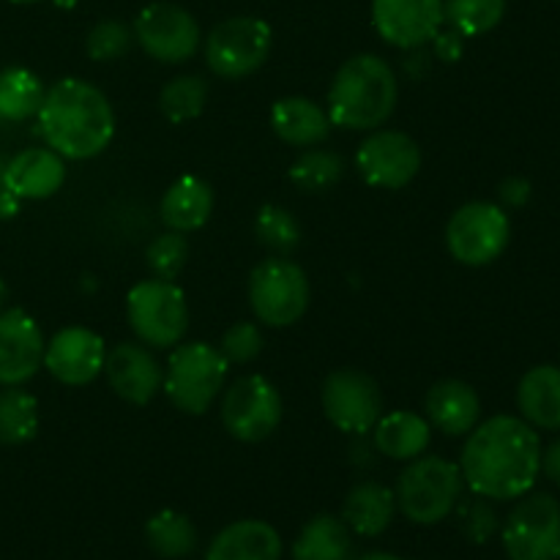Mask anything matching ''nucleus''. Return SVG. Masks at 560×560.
Here are the masks:
<instances>
[{
    "mask_svg": "<svg viewBox=\"0 0 560 560\" xmlns=\"http://www.w3.org/2000/svg\"><path fill=\"white\" fill-rule=\"evenodd\" d=\"M541 441L517 416H492L474 427L459 454V474L474 495L487 501H517L539 479Z\"/></svg>",
    "mask_w": 560,
    "mask_h": 560,
    "instance_id": "f257e3e1",
    "label": "nucleus"
},
{
    "mask_svg": "<svg viewBox=\"0 0 560 560\" xmlns=\"http://www.w3.org/2000/svg\"><path fill=\"white\" fill-rule=\"evenodd\" d=\"M38 135L58 156L93 159L104 153L115 135V113L96 85L77 77H63L38 107Z\"/></svg>",
    "mask_w": 560,
    "mask_h": 560,
    "instance_id": "f03ea898",
    "label": "nucleus"
},
{
    "mask_svg": "<svg viewBox=\"0 0 560 560\" xmlns=\"http://www.w3.org/2000/svg\"><path fill=\"white\" fill-rule=\"evenodd\" d=\"M397 74L381 55H353L328 88V118L350 131H375L397 107Z\"/></svg>",
    "mask_w": 560,
    "mask_h": 560,
    "instance_id": "7ed1b4c3",
    "label": "nucleus"
},
{
    "mask_svg": "<svg viewBox=\"0 0 560 560\" xmlns=\"http://www.w3.org/2000/svg\"><path fill=\"white\" fill-rule=\"evenodd\" d=\"M465 479L459 465L435 454L410 459L397 481V509L416 525H438L463 501Z\"/></svg>",
    "mask_w": 560,
    "mask_h": 560,
    "instance_id": "20e7f679",
    "label": "nucleus"
},
{
    "mask_svg": "<svg viewBox=\"0 0 560 560\" xmlns=\"http://www.w3.org/2000/svg\"><path fill=\"white\" fill-rule=\"evenodd\" d=\"M230 364L208 342L175 345L164 372L162 392L186 416H202L228 381Z\"/></svg>",
    "mask_w": 560,
    "mask_h": 560,
    "instance_id": "39448f33",
    "label": "nucleus"
},
{
    "mask_svg": "<svg viewBox=\"0 0 560 560\" xmlns=\"http://www.w3.org/2000/svg\"><path fill=\"white\" fill-rule=\"evenodd\" d=\"M126 317L142 345L175 348L189 328V304L175 282L142 279L126 295Z\"/></svg>",
    "mask_w": 560,
    "mask_h": 560,
    "instance_id": "423d86ee",
    "label": "nucleus"
},
{
    "mask_svg": "<svg viewBox=\"0 0 560 560\" xmlns=\"http://www.w3.org/2000/svg\"><path fill=\"white\" fill-rule=\"evenodd\" d=\"M310 279L299 262L268 257L249 277V304L257 320L271 328H288L310 310Z\"/></svg>",
    "mask_w": 560,
    "mask_h": 560,
    "instance_id": "0eeeda50",
    "label": "nucleus"
},
{
    "mask_svg": "<svg viewBox=\"0 0 560 560\" xmlns=\"http://www.w3.org/2000/svg\"><path fill=\"white\" fill-rule=\"evenodd\" d=\"M273 33L257 16H230L206 38V63L222 80H241L260 69L271 55Z\"/></svg>",
    "mask_w": 560,
    "mask_h": 560,
    "instance_id": "6e6552de",
    "label": "nucleus"
},
{
    "mask_svg": "<svg viewBox=\"0 0 560 560\" xmlns=\"http://www.w3.org/2000/svg\"><path fill=\"white\" fill-rule=\"evenodd\" d=\"M512 224L495 202H468L459 208L446 228V246L463 266H490L506 252Z\"/></svg>",
    "mask_w": 560,
    "mask_h": 560,
    "instance_id": "1a4fd4ad",
    "label": "nucleus"
},
{
    "mask_svg": "<svg viewBox=\"0 0 560 560\" xmlns=\"http://www.w3.org/2000/svg\"><path fill=\"white\" fill-rule=\"evenodd\" d=\"M509 560H560V503L534 492L512 509L501 530Z\"/></svg>",
    "mask_w": 560,
    "mask_h": 560,
    "instance_id": "9d476101",
    "label": "nucleus"
},
{
    "mask_svg": "<svg viewBox=\"0 0 560 560\" xmlns=\"http://www.w3.org/2000/svg\"><path fill=\"white\" fill-rule=\"evenodd\" d=\"M323 413L345 435H366L383 416V392L361 370H337L323 381Z\"/></svg>",
    "mask_w": 560,
    "mask_h": 560,
    "instance_id": "9b49d317",
    "label": "nucleus"
},
{
    "mask_svg": "<svg viewBox=\"0 0 560 560\" xmlns=\"http://www.w3.org/2000/svg\"><path fill=\"white\" fill-rule=\"evenodd\" d=\"M282 421V397L262 375L238 377L224 392L222 424L235 441L260 443L277 432Z\"/></svg>",
    "mask_w": 560,
    "mask_h": 560,
    "instance_id": "f8f14e48",
    "label": "nucleus"
},
{
    "mask_svg": "<svg viewBox=\"0 0 560 560\" xmlns=\"http://www.w3.org/2000/svg\"><path fill=\"white\" fill-rule=\"evenodd\" d=\"M137 44L159 63H186L200 47V25L186 9L175 3H151L137 14Z\"/></svg>",
    "mask_w": 560,
    "mask_h": 560,
    "instance_id": "ddd939ff",
    "label": "nucleus"
},
{
    "mask_svg": "<svg viewBox=\"0 0 560 560\" xmlns=\"http://www.w3.org/2000/svg\"><path fill=\"white\" fill-rule=\"evenodd\" d=\"M359 175L375 189H405L421 170V151L405 131H372L355 153Z\"/></svg>",
    "mask_w": 560,
    "mask_h": 560,
    "instance_id": "4468645a",
    "label": "nucleus"
},
{
    "mask_svg": "<svg viewBox=\"0 0 560 560\" xmlns=\"http://www.w3.org/2000/svg\"><path fill=\"white\" fill-rule=\"evenodd\" d=\"M381 38L399 49H419L443 27V0H372Z\"/></svg>",
    "mask_w": 560,
    "mask_h": 560,
    "instance_id": "2eb2a0df",
    "label": "nucleus"
},
{
    "mask_svg": "<svg viewBox=\"0 0 560 560\" xmlns=\"http://www.w3.org/2000/svg\"><path fill=\"white\" fill-rule=\"evenodd\" d=\"M104 339L82 326H69L44 345V366L63 386H88L104 372Z\"/></svg>",
    "mask_w": 560,
    "mask_h": 560,
    "instance_id": "dca6fc26",
    "label": "nucleus"
},
{
    "mask_svg": "<svg viewBox=\"0 0 560 560\" xmlns=\"http://www.w3.org/2000/svg\"><path fill=\"white\" fill-rule=\"evenodd\" d=\"M38 323L22 310L0 312V386H22L44 366Z\"/></svg>",
    "mask_w": 560,
    "mask_h": 560,
    "instance_id": "f3484780",
    "label": "nucleus"
},
{
    "mask_svg": "<svg viewBox=\"0 0 560 560\" xmlns=\"http://www.w3.org/2000/svg\"><path fill=\"white\" fill-rule=\"evenodd\" d=\"M109 388L131 405H148L164 386V370L156 355L140 342H120L104 355Z\"/></svg>",
    "mask_w": 560,
    "mask_h": 560,
    "instance_id": "a211bd4d",
    "label": "nucleus"
},
{
    "mask_svg": "<svg viewBox=\"0 0 560 560\" xmlns=\"http://www.w3.org/2000/svg\"><path fill=\"white\" fill-rule=\"evenodd\" d=\"M0 175L16 200H47L63 186L66 164L52 148H27L9 159Z\"/></svg>",
    "mask_w": 560,
    "mask_h": 560,
    "instance_id": "6ab92c4d",
    "label": "nucleus"
},
{
    "mask_svg": "<svg viewBox=\"0 0 560 560\" xmlns=\"http://www.w3.org/2000/svg\"><path fill=\"white\" fill-rule=\"evenodd\" d=\"M424 410H427V421H430L435 430H441L443 435L448 438H459L468 435L470 430L476 427L481 416V402L479 394L470 383L465 381H448L435 383V386L427 392L424 399Z\"/></svg>",
    "mask_w": 560,
    "mask_h": 560,
    "instance_id": "aec40b11",
    "label": "nucleus"
},
{
    "mask_svg": "<svg viewBox=\"0 0 560 560\" xmlns=\"http://www.w3.org/2000/svg\"><path fill=\"white\" fill-rule=\"evenodd\" d=\"M206 560H282V536L262 520H238L219 530Z\"/></svg>",
    "mask_w": 560,
    "mask_h": 560,
    "instance_id": "412c9836",
    "label": "nucleus"
},
{
    "mask_svg": "<svg viewBox=\"0 0 560 560\" xmlns=\"http://www.w3.org/2000/svg\"><path fill=\"white\" fill-rule=\"evenodd\" d=\"M271 129L288 145L315 148L328 140L334 124L326 109L312 98L288 96L271 107Z\"/></svg>",
    "mask_w": 560,
    "mask_h": 560,
    "instance_id": "4be33fe9",
    "label": "nucleus"
},
{
    "mask_svg": "<svg viewBox=\"0 0 560 560\" xmlns=\"http://www.w3.org/2000/svg\"><path fill=\"white\" fill-rule=\"evenodd\" d=\"M211 213L213 189L202 178H195V175H184V178L175 180L164 191L162 206H159V217L167 224V230H178V233L200 230L211 219Z\"/></svg>",
    "mask_w": 560,
    "mask_h": 560,
    "instance_id": "5701e85b",
    "label": "nucleus"
},
{
    "mask_svg": "<svg viewBox=\"0 0 560 560\" xmlns=\"http://www.w3.org/2000/svg\"><path fill=\"white\" fill-rule=\"evenodd\" d=\"M517 408L530 427L560 430V370L558 366H534L517 386Z\"/></svg>",
    "mask_w": 560,
    "mask_h": 560,
    "instance_id": "b1692460",
    "label": "nucleus"
},
{
    "mask_svg": "<svg viewBox=\"0 0 560 560\" xmlns=\"http://www.w3.org/2000/svg\"><path fill=\"white\" fill-rule=\"evenodd\" d=\"M432 441V424L419 413L410 410H394V413L381 416L375 424V448L388 459H410L427 454Z\"/></svg>",
    "mask_w": 560,
    "mask_h": 560,
    "instance_id": "393cba45",
    "label": "nucleus"
},
{
    "mask_svg": "<svg viewBox=\"0 0 560 560\" xmlns=\"http://www.w3.org/2000/svg\"><path fill=\"white\" fill-rule=\"evenodd\" d=\"M397 514V495L377 481H361L348 492L342 520L353 534L381 536Z\"/></svg>",
    "mask_w": 560,
    "mask_h": 560,
    "instance_id": "a878e982",
    "label": "nucleus"
},
{
    "mask_svg": "<svg viewBox=\"0 0 560 560\" xmlns=\"http://www.w3.org/2000/svg\"><path fill=\"white\" fill-rule=\"evenodd\" d=\"M353 550L350 528L342 517L317 514L293 541V560H348Z\"/></svg>",
    "mask_w": 560,
    "mask_h": 560,
    "instance_id": "bb28decb",
    "label": "nucleus"
},
{
    "mask_svg": "<svg viewBox=\"0 0 560 560\" xmlns=\"http://www.w3.org/2000/svg\"><path fill=\"white\" fill-rule=\"evenodd\" d=\"M145 541L159 558H186L197 545V530L186 514L175 509H162L145 523Z\"/></svg>",
    "mask_w": 560,
    "mask_h": 560,
    "instance_id": "cd10ccee",
    "label": "nucleus"
},
{
    "mask_svg": "<svg viewBox=\"0 0 560 560\" xmlns=\"http://www.w3.org/2000/svg\"><path fill=\"white\" fill-rule=\"evenodd\" d=\"M44 102V85L33 71L5 69L0 71V120L20 124L38 115Z\"/></svg>",
    "mask_w": 560,
    "mask_h": 560,
    "instance_id": "c85d7f7f",
    "label": "nucleus"
},
{
    "mask_svg": "<svg viewBox=\"0 0 560 560\" xmlns=\"http://www.w3.org/2000/svg\"><path fill=\"white\" fill-rule=\"evenodd\" d=\"M38 432V402L20 386L0 388V443L20 446Z\"/></svg>",
    "mask_w": 560,
    "mask_h": 560,
    "instance_id": "c756f323",
    "label": "nucleus"
},
{
    "mask_svg": "<svg viewBox=\"0 0 560 560\" xmlns=\"http://www.w3.org/2000/svg\"><path fill=\"white\" fill-rule=\"evenodd\" d=\"M506 0H443V25L459 36H481L501 25Z\"/></svg>",
    "mask_w": 560,
    "mask_h": 560,
    "instance_id": "7c9ffc66",
    "label": "nucleus"
},
{
    "mask_svg": "<svg viewBox=\"0 0 560 560\" xmlns=\"http://www.w3.org/2000/svg\"><path fill=\"white\" fill-rule=\"evenodd\" d=\"M345 175V162L339 153L326 151V148H310L301 153L290 167V180L295 189L306 191V195H317V191L331 189L339 184Z\"/></svg>",
    "mask_w": 560,
    "mask_h": 560,
    "instance_id": "2f4dec72",
    "label": "nucleus"
},
{
    "mask_svg": "<svg viewBox=\"0 0 560 560\" xmlns=\"http://www.w3.org/2000/svg\"><path fill=\"white\" fill-rule=\"evenodd\" d=\"M208 82L200 74H180L170 80L159 93V109L170 124L195 120L206 109Z\"/></svg>",
    "mask_w": 560,
    "mask_h": 560,
    "instance_id": "473e14b6",
    "label": "nucleus"
},
{
    "mask_svg": "<svg viewBox=\"0 0 560 560\" xmlns=\"http://www.w3.org/2000/svg\"><path fill=\"white\" fill-rule=\"evenodd\" d=\"M255 235L266 249L273 255L288 257L299 249L301 244V224L288 208L282 206H262L255 219Z\"/></svg>",
    "mask_w": 560,
    "mask_h": 560,
    "instance_id": "72a5a7b5",
    "label": "nucleus"
},
{
    "mask_svg": "<svg viewBox=\"0 0 560 560\" xmlns=\"http://www.w3.org/2000/svg\"><path fill=\"white\" fill-rule=\"evenodd\" d=\"M189 238L186 233L178 230H167V233L156 235V238L148 244L145 249V262L151 268L153 279H164V282H173L180 271L189 262Z\"/></svg>",
    "mask_w": 560,
    "mask_h": 560,
    "instance_id": "f704fd0d",
    "label": "nucleus"
},
{
    "mask_svg": "<svg viewBox=\"0 0 560 560\" xmlns=\"http://www.w3.org/2000/svg\"><path fill=\"white\" fill-rule=\"evenodd\" d=\"M131 38H135V33H131V27L126 22L102 20L88 33L85 49L91 55V60H96V63H113L120 55L129 52Z\"/></svg>",
    "mask_w": 560,
    "mask_h": 560,
    "instance_id": "c9c22d12",
    "label": "nucleus"
},
{
    "mask_svg": "<svg viewBox=\"0 0 560 560\" xmlns=\"http://www.w3.org/2000/svg\"><path fill=\"white\" fill-rule=\"evenodd\" d=\"M219 353L224 355L230 366L233 364H249L262 353V331L257 323L241 320L224 331L222 342H219Z\"/></svg>",
    "mask_w": 560,
    "mask_h": 560,
    "instance_id": "e433bc0d",
    "label": "nucleus"
},
{
    "mask_svg": "<svg viewBox=\"0 0 560 560\" xmlns=\"http://www.w3.org/2000/svg\"><path fill=\"white\" fill-rule=\"evenodd\" d=\"M459 509V525H463V534L468 536L474 545H485L495 536L498 530V517L492 512V506L487 503V498L476 495V501L457 503Z\"/></svg>",
    "mask_w": 560,
    "mask_h": 560,
    "instance_id": "4c0bfd02",
    "label": "nucleus"
},
{
    "mask_svg": "<svg viewBox=\"0 0 560 560\" xmlns=\"http://www.w3.org/2000/svg\"><path fill=\"white\" fill-rule=\"evenodd\" d=\"M432 49H435L438 60H443V63H454V60L463 58V49H465V36H459L457 31H438L435 38H432Z\"/></svg>",
    "mask_w": 560,
    "mask_h": 560,
    "instance_id": "58836bf2",
    "label": "nucleus"
},
{
    "mask_svg": "<svg viewBox=\"0 0 560 560\" xmlns=\"http://www.w3.org/2000/svg\"><path fill=\"white\" fill-rule=\"evenodd\" d=\"M530 195H534V189H530L528 180L520 178V175H512V178H506L498 186V197H501L503 206L509 208H523L525 202L530 200Z\"/></svg>",
    "mask_w": 560,
    "mask_h": 560,
    "instance_id": "ea45409f",
    "label": "nucleus"
},
{
    "mask_svg": "<svg viewBox=\"0 0 560 560\" xmlns=\"http://www.w3.org/2000/svg\"><path fill=\"white\" fill-rule=\"evenodd\" d=\"M539 474H545L552 485L560 487V438L552 441L550 446L541 452V463H539Z\"/></svg>",
    "mask_w": 560,
    "mask_h": 560,
    "instance_id": "a19ab883",
    "label": "nucleus"
},
{
    "mask_svg": "<svg viewBox=\"0 0 560 560\" xmlns=\"http://www.w3.org/2000/svg\"><path fill=\"white\" fill-rule=\"evenodd\" d=\"M361 560H402V558L388 556V552H372V556H364Z\"/></svg>",
    "mask_w": 560,
    "mask_h": 560,
    "instance_id": "79ce46f5",
    "label": "nucleus"
},
{
    "mask_svg": "<svg viewBox=\"0 0 560 560\" xmlns=\"http://www.w3.org/2000/svg\"><path fill=\"white\" fill-rule=\"evenodd\" d=\"M5 301H9V288H5V282L0 279V312L5 310Z\"/></svg>",
    "mask_w": 560,
    "mask_h": 560,
    "instance_id": "37998d69",
    "label": "nucleus"
},
{
    "mask_svg": "<svg viewBox=\"0 0 560 560\" xmlns=\"http://www.w3.org/2000/svg\"><path fill=\"white\" fill-rule=\"evenodd\" d=\"M55 5H60V9H74L77 0H55Z\"/></svg>",
    "mask_w": 560,
    "mask_h": 560,
    "instance_id": "c03bdc74",
    "label": "nucleus"
},
{
    "mask_svg": "<svg viewBox=\"0 0 560 560\" xmlns=\"http://www.w3.org/2000/svg\"><path fill=\"white\" fill-rule=\"evenodd\" d=\"M3 195H5V184H3V175H0V200H3Z\"/></svg>",
    "mask_w": 560,
    "mask_h": 560,
    "instance_id": "a18cd8bd",
    "label": "nucleus"
},
{
    "mask_svg": "<svg viewBox=\"0 0 560 560\" xmlns=\"http://www.w3.org/2000/svg\"><path fill=\"white\" fill-rule=\"evenodd\" d=\"M11 3H38V0H11Z\"/></svg>",
    "mask_w": 560,
    "mask_h": 560,
    "instance_id": "49530a36",
    "label": "nucleus"
}]
</instances>
